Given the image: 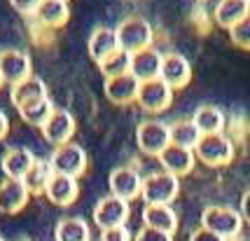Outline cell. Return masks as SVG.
Instances as JSON below:
<instances>
[{
    "label": "cell",
    "instance_id": "1",
    "mask_svg": "<svg viewBox=\"0 0 250 241\" xmlns=\"http://www.w3.org/2000/svg\"><path fill=\"white\" fill-rule=\"evenodd\" d=\"M115 31H117L120 47L131 52V54H136L141 49H147L154 43V28L145 17H126V19H122L115 26Z\"/></svg>",
    "mask_w": 250,
    "mask_h": 241
},
{
    "label": "cell",
    "instance_id": "2",
    "mask_svg": "<svg viewBox=\"0 0 250 241\" xmlns=\"http://www.w3.org/2000/svg\"><path fill=\"white\" fill-rule=\"evenodd\" d=\"M136 145L143 154L159 157L171 145V124H166L164 120H157V117H147V120L138 122Z\"/></svg>",
    "mask_w": 250,
    "mask_h": 241
},
{
    "label": "cell",
    "instance_id": "3",
    "mask_svg": "<svg viewBox=\"0 0 250 241\" xmlns=\"http://www.w3.org/2000/svg\"><path fill=\"white\" fill-rule=\"evenodd\" d=\"M243 218H241L239 208L231 206H220V204H213V206H206L204 213H201V227L215 232L225 239H234L239 237L241 230H243Z\"/></svg>",
    "mask_w": 250,
    "mask_h": 241
},
{
    "label": "cell",
    "instance_id": "4",
    "mask_svg": "<svg viewBox=\"0 0 250 241\" xmlns=\"http://www.w3.org/2000/svg\"><path fill=\"white\" fill-rule=\"evenodd\" d=\"M234 143L227 133H206L194 148L196 159L206 166H227L234 159Z\"/></svg>",
    "mask_w": 250,
    "mask_h": 241
},
{
    "label": "cell",
    "instance_id": "5",
    "mask_svg": "<svg viewBox=\"0 0 250 241\" xmlns=\"http://www.w3.org/2000/svg\"><path fill=\"white\" fill-rule=\"evenodd\" d=\"M180 195V178L168 171H154L143 180V201L145 204H173Z\"/></svg>",
    "mask_w": 250,
    "mask_h": 241
},
{
    "label": "cell",
    "instance_id": "6",
    "mask_svg": "<svg viewBox=\"0 0 250 241\" xmlns=\"http://www.w3.org/2000/svg\"><path fill=\"white\" fill-rule=\"evenodd\" d=\"M49 164L54 169V174H63V175H80L87 174L89 169V157L87 150L77 143H65L61 148H54V153L49 154Z\"/></svg>",
    "mask_w": 250,
    "mask_h": 241
},
{
    "label": "cell",
    "instance_id": "7",
    "mask_svg": "<svg viewBox=\"0 0 250 241\" xmlns=\"http://www.w3.org/2000/svg\"><path fill=\"white\" fill-rule=\"evenodd\" d=\"M131 216L129 201L115 197V195H105L103 199H98L96 206H94V213H91V220L98 230H112V227H124L126 220Z\"/></svg>",
    "mask_w": 250,
    "mask_h": 241
},
{
    "label": "cell",
    "instance_id": "8",
    "mask_svg": "<svg viewBox=\"0 0 250 241\" xmlns=\"http://www.w3.org/2000/svg\"><path fill=\"white\" fill-rule=\"evenodd\" d=\"M0 75L5 85H17L26 77L33 75V61L31 54L21 47H5L0 49Z\"/></svg>",
    "mask_w": 250,
    "mask_h": 241
},
{
    "label": "cell",
    "instance_id": "9",
    "mask_svg": "<svg viewBox=\"0 0 250 241\" xmlns=\"http://www.w3.org/2000/svg\"><path fill=\"white\" fill-rule=\"evenodd\" d=\"M136 103H138L147 115H159V112L171 108V103H173V89L168 87L162 77L141 82Z\"/></svg>",
    "mask_w": 250,
    "mask_h": 241
},
{
    "label": "cell",
    "instance_id": "10",
    "mask_svg": "<svg viewBox=\"0 0 250 241\" xmlns=\"http://www.w3.org/2000/svg\"><path fill=\"white\" fill-rule=\"evenodd\" d=\"M44 136V141L54 148H61L65 143H73V136L77 131V122L73 117V112L65 108H56L52 112V117L44 122V127L40 129Z\"/></svg>",
    "mask_w": 250,
    "mask_h": 241
},
{
    "label": "cell",
    "instance_id": "11",
    "mask_svg": "<svg viewBox=\"0 0 250 241\" xmlns=\"http://www.w3.org/2000/svg\"><path fill=\"white\" fill-rule=\"evenodd\" d=\"M143 178L133 166H117L115 171H110V195L124 199V201H133L143 195Z\"/></svg>",
    "mask_w": 250,
    "mask_h": 241
},
{
    "label": "cell",
    "instance_id": "12",
    "mask_svg": "<svg viewBox=\"0 0 250 241\" xmlns=\"http://www.w3.org/2000/svg\"><path fill=\"white\" fill-rule=\"evenodd\" d=\"M70 19V5L68 0H42V5L35 10L31 22L40 31H59Z\"/></svg>",
    "mask_w": 250,
    "mask_h": 241
},
{
    "label": "cell",
    "instance_id": "13",
    "mask_svg": "<svg viewBox=\"0 0 250 241\" xmlns=\"http://www.w3.org/2000/svg\"><path fill=\"white\" fill-rule=\"evenodd\" d=\"M164 82L173 89H185L192 80V64L185 54L180 52H166L162 59V73H159Z\"/></svg>",
    "mask_w": 250,
    "mask_h": 241
},
{
    "label": "cell",
    "instance_id": "14",
    "mask_svg": "<svg viewBox=\"0 0 250 241\" xmlns=\"http://www.w3.org/2000/svg\"><path fill=\"white\" fill-rule=\"evenodd\" d=\"M157 159H159V164H162L164 171L178 175V178L189 175L192 171H194V164H196L194 150H189V148H180V145H173V143H171V145H168V148H166Z\"/></svg>",
    "mask_w": 250,
    "mask_h": 241
},
{
    "label": "cell",
    "instance_id": "15",
    "mask_svg": "<svg viewBox=\"0 0 250 241\" xmlns=\"http://www.w3.org/2000/svg\"><path fill=\"white\" fill-rule=\"evenodd\" d=\"M28 199H31V192L23 185V180H14V178L0 180V213L14 216L21 208H26Z\"/></svg>",
    "mask_w": 250,
    "mask_h": 241
},
{
    "label": "cell",
    "instance_id": "16",
    "mask_svg": "<svg viewBox=\"0 0 250 241\" xmlns=\"http://www.w3.org/2000/svg\"><path fill=\"white\" fill-rule=\"evenodd\" d=\"M35 159H38V157H35L28 148H19V145H14V148H7V150H5L2 159H0V169H2L5 178L23 180L26 174L33 169Z\"/></svg>",
    "mask_w": 250,
    "mask_h": 241
},
{
    "label": "cell",
    "instance_id": "17",
    "mask_svg": "<svg viewBox=\"0 0 250 241\" xmlns=\"http://www.w3.org/2000/svg\"><path fill=\"white\" fill-rule=\"evenodd\" d=\"M89 56L96 61V66L101 61H105L108 56H112L120 49V40H117V31L112 26H96L87 40Z\"/></svg>",
    "mask_w": 250,
    "mask_h": 241
},
{
    "label": "cell",
    "instance_id": "18",
    "mask_svg": "<svg viewBox=\"0 0 250 241\" xmlns=\"http://www.w3.org/2000/svg\"><path fill=\"white\" fill-rule=\"evenodd\" d=\"M103 89H105V99L110 103H115V106H131V103H136V99H138L141 82L131 73H126V75L105 80V87Z\"/></svg>",
    "mask_w": 250,
    "mask_h": 241
},
{
    "label": "cell",
    "instance_id": "19",
    "mask_svg": "<svg viewBox=\"0 0 250 241\" xmlns=\"http://www.w3.org/2000/svg\"><path fill=\"white\" fill-rule=\"evenodd\" d=\"M44 197L49 199L54 206H73L80 197V183L73 175L54 174V178L49 180Z\"/></svg>",
    "mask_w": 250,
    "mask_h": 241
},
{
    "label": "cell",
    "instance_id": "20",
    "mask_svg": "<svg viewBox=\"0 0 250 241\" xmlns=\"http://www.w3.org/2000/svg\"><path fill=\"white\" fill-rule=\"evenodd\" d=\"M162 59L164 54L154 47L141 49L136 52L131 59V75L136 77L138 82H147V80H157L162 73Z\"/></svg>",
    "mask_w": 250,
    "mask_h": 241
},
{
    "label": "cell",
    "instance_id": "21",
    "mask_svg": "<svg viewBox=\"0 0 250 241\" xmlns=\"http://www.w3.org/2000/svg\"><path fill=\"white\" fill-rule=\"evenodd\" d=\"M40 99H47V85H44L42 77H38V75L26 77V80H21V82H17V85L10 87V101L17 110Z\"/></svg>",
    "mask_w": 250,
    "mask_h": 241
},
{
    "label": "cell",
    "instance_id": "22",
    "mask_svg": "<svg viewBox=\"0 0 250 241\" xmlns=\"http://www.w3.org/2000/svg\"><path fill=\"white\" fill-rule=\"evenodd\" d=\"M143 225L152 227V230L175 234V230H178V213H175V208H171V204H145V208H143Z\"/></svg>",
    "mask_w": 250,
    "mask_h": 241
},
{
    "label": "cell",
    "instance_id": "23",
    "mask_svg": "<svg viewBox=\"0 0 250 241\" xmlns=\"http://www.w3.org/2000/svg\"><path fill=\"white\" fill-rule=\"evenodd\" d=\"M250 17V2L248 0H218L215 10H213V22L220 28H231L239 22Z\"/></svg>",
    "mask_w": 250,
    "mask_h": 241
},
{
    "label": "cell",
    "instance_id": "24",
    "mask_svg": "<svg viewBox=\"0 0 250 241\" xmlns=\"http://www.w3.org/2000/svg\"><path fill=\"white\" fill-rule=\"evenodd\" d=\"M192 122L196 124V129L201 131V136L206 133H225V124H227V117L222 108L213 106V103H204L192 112Z\"/></svg>",
    "mask_w": 250,
    "mask_h": 241
},
{
    "label": "cell",
    "instance_id": "25",
    "mask_svg": "<svg viewBox=\"0 0 250 241\" xmlns=\"http://www.w3.org/2000/svg\"><path fill=\"white\" fill-rule=\"evenodd\" d=\"M54 241H91V227L80 216H68L59 220L54 230Z\"/></svg>",
    "mask_w": 250,
    "mask_h": 241
},
{
    "label": "cell",
    "instance_id": "26",
    "mask_svg": "<svg viewBox=\"0 0 250 241\" xmlns=\"http://www.w3.org/2000/svg\"><path fill=\"white\" fill-rule=\"evenodd\" d=\"M52 178H54V169L49 164V159H35L33 169L23 178V185L28 187L31 195H44Z\"/></svg>",
    "mask_w": 250,
    "mask_h": 241
},
{
    "label": "cell",
    "instance_id": "27",
    "mask_svg": "<svg viewBox=\"0 0 250 241\" xmlns=\"http://www.w3.org/2000/svg\"><path fill=\"white\" fill-rule=\"evenodd\" d=\"M56 110V106L52 103V99L47 96V99H40V101H33L28 106H23L19 108V115H21V120L26 124H31V127H38V129H42L44 122L52 117V112Z\"/></svg>",
    "mask_w": 250,
    "mask_h": 241
},
{
    "label": "cell",
    "instance_id": "28",
    "mask_svg": "<svg viewBox=\"0 0 250 241\" xmlns=\"http://www.w3.org/2000/svg\"><path fill=\"white\" fill-rule=\"evenodd\" d=\"M201 138V131L196 129V124L189 120H175L171 122V143L173 145H180V148H189V150H194L196 143Z\"/></svg>",
    "mask_w": 250,
    "mask_h": 241
},
{
    "label": "cell",
    "instance_id": "29",
    "mask_svg": "<svg viewBox=\"0 0 250 241\" xmlns=\"http://www.w3.org/2000/svg\"><path fill=\"white\" fill-rule=\"evenodd\" d=\"M131 59H133V54L120 47L112 56H108L105 61H101V64H98V70H101V75L105 77V80L126 75V73H131Z\"/></svg>",
    "mask_w": 250,
    "mask_h": 241
},
{
    "label": "cell",
    "instance_id": "30",
    "mask_svg": "<svg viewBox=\"0 0 250 241\" xmlns=\"http://www.w3.org/2000/svg\"><path fill=\"white\" fill-rule=\"evenodd\" d=\"M229 40L236 44V47L250 52V17H246L243 22H239L236 26L229 28Z\"/></svg>",
    "mask_w": 250,
    "mask_h": 241
},
{
    "label": "cell",
    "instance_id": "31",
    "mask_svg": "<svg viewBox=\"0 0 250 241\" xmlns=\"http://www.w3.org/2000/svg\"><path fill=\"white\" fill-rule=\"evenodd\" d=\"M133 241H173V234L168 232H162V230H152V227H145L143 225L138 234L133 237Z\"/></svg>",
    "mask_w": 250,
    "mask_h": 241
},
{
    "label": "cell",
    "instance_id": "32",
    "mask_svg": "<svg viewBox=\"0 0 250 241\" xmlns=\"http://www.w3.org/2000/svg\"><path fill=\"white\" fill-rule=\"evenodd\" d=\"M98 241H133L131 232L126 227H112V230H103Z\"/></svg>",
    "mask_w": 250,
    "mask_h": 241
},
{
    "label": "cell",
    "instance_id": "33",
    "mask_svg": "<svg viewBox=\"0 0 250 241\" xmlns=\"http://www.w3.org/2000/svg\"><path fill=\"white\" fill-rule=\"evenodd\" d=\"M10 5L23 17H33L35 10L42 5V0H10Z\"/></svg>",
    "mask_w": 250,
    "mask_h": 241
},
{
    "label": "cell",
    "instance_id": "34",
    "mask_svg": "<svg viewBox=\"0 0 250 241\" xmlns=\"http://www.w3.org/2000/svg\"><path fill=\"white\" fill-rule=\"evenodd\" d=\"M189 241H227V239L215 234V232L206 230V227H196V230L189 234Z\"/></svg>",
    "mask_w": 250,
    "mask_h": 241
},
{
    "label": "cell",
    "instance_id": "35",
    "mask_svg": "<svg viewBox=\"0 0 250 241\" xmlns=\"http://www.w3.org/2000/svg\"><path fill=\"white\" fill-rule=\"evenodd\" d=\"M241 218H243V222L250 227V187L243 192V197H241V208H239Z\"/></svg>",
    "mask_w": 250,
    "mask_h": 241
},
{
    "label": "cell",
    "instance_id": "36",
    "mask_svg": "<svg viewBox=\"0 0 250 241\" xmlns=\"http://www.w3.org/2000/svg\"><path fill=\"white\" fill-rule=\"evenodd\" d=\"M7 133H10V117L5 110H0V141H5Z\"/></svg>",
    "mask_w": 250,
    "mask_h": 241
},
{
    "label": "cell",
    "instance_id": "37",
    "mask_svg": "<svg viewBox=\"0 0 250 241\" xmlns=\"http://www.w3.org/2000/svg\"><path fill=\"white\" fill-rule=\"evenodd\" d=\"M2 85H5V80H2V75H0V89H2Z\"/></svg>",
    "mask_w": 250,
    "mask_h": 241
},
{
    "label": "cell",
    "instance_id": "38",
    "mask_svg": "<svg viewBox=\"0 0 250 241\" xmlns=\"http://www.w3.org/2000/svg\"><path fill=\"white\" fill-rule=\"evenodd\" d=\"M199 2H206V0H199Z\"/></svg>",
    "mask_w": 250,
    "mask_h": 241
},
{
    "label": "cell",
    "instance_id": "39",
    "mask_svg": "<svg viewBox=\"0 0 250 241\" xmlns=\"http://www.w3.org/2000/svg\"><path fill=\"white\" fill-rule=\"evenodd\" d=\"M0 241H5V239H2V237H0Z\"/></svg>",
    "mask_w": 250,
    "mask_h": 241
},
{
    "label": "cell",
    "instance_id": "40",
    "mask_svg": "<svg viewBox=\"0 0 250 241\" xmlns=\"http://www.w3.org/2000/svg\"><path fill=\"white\" fill-rule=\"evenodd\" d=\"M248 2H250V0H248Z\"/></svg>",
    "mask_w": 250,
    "mask_h": 241
}]
</instances>
